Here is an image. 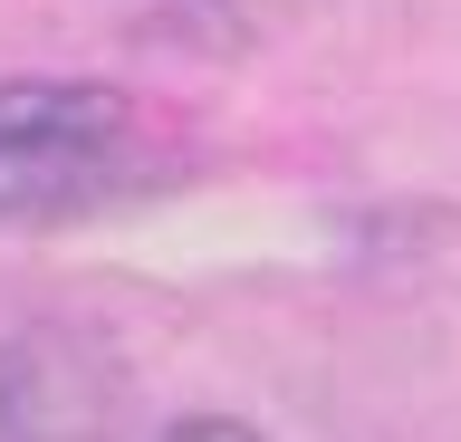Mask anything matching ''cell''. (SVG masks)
Instances as JSON below:
<instances>
[{"mask_svg":"<svg viewBox=\"0 0 461 442\" xmlns=\"http://www.w3.org/2000/svg\"><path fill=\"white\" fill-rule=\"evenodd\" d=\"M135 375L96 327L39 318L0 337V442H125Z\"/></svg>","mask_w":461,"mask_h":442,"instance_id":"cell-1","label":"cell"},{"mask_svg":"<svg viewBox=\"0 0 461 442\" xmlns=\"http://www.w3.org/2000/svg\"><path fill=\"white\" fill-rule=\"evenodd\" d=\"M144 164L125 145H58V154H0V221L39 231V221H77V212L135 193Z\"/></svg>","mask_w":461,"mask_h":442,"instance_id":"cell-2","label":"cell"},{"mask_svg":"<svg viewBox=\"0 0 461 442\" xmlns=\"http://www.w3.org/2000/svg\"><path fill=\"white\" fill-rule=\"evenodd\" d=\"M135 96L96 77H0V154H58V145H125Z\"/></svg>","mask_w":461,"mask_h":442,"instance_id":"cell-3","label":"cell"},{"mask_svg":"<svg viewBox=\"0 0 461 442\" xmlns=\"http://www.w3.org/2000/svg\"><path fill=\"white\" fill-rule=\"evenodd\" d=\"M164 442H269V433L240 413H183V423H164Z\"/></svg>","mask_w":461,"mask_h":442,"instance_id":"cell-4","label":"cell"}]
</instances>
